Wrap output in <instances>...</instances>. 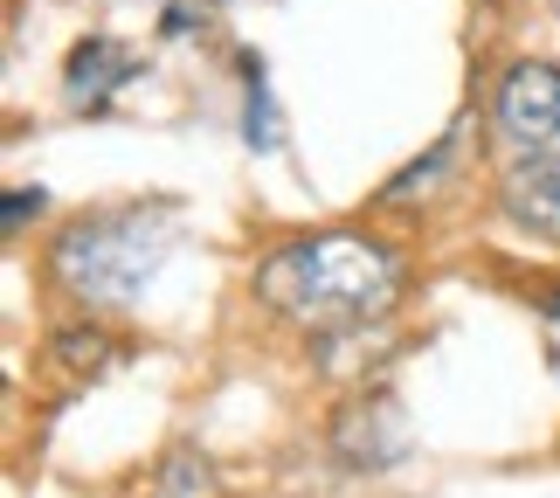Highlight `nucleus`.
I'll return each instance as SVG.
<instances>
[{
	"mask_svg": "<svg viewBox=\"0 0 560 498\" xmlns=\"http://www.w3.org/2000/svg\"><path fill=\"white\" fill-rule=\"evenodd\" d=\"M408 264L401 250L374 229H305L284 235L249 277V298L270 319L298 326L305 339H347L381 326L387 312L401 305Z\"/></svg>",
	"mask_w": 560,
	"mask_h": 498,
	"instance_id": "obj_1",
	"label": "nucleus"
},
{
	"mask_svg": "<svg viewBox=\"0 0 560 498\" xmlns=\"http://www.w3.org/2000/svg\"><path fill=\"white\" fill-rule=\"evenodd\" d=\"M180 229H187V208L166 201V194H139V201H118V208H83L49 235L42 285L62 305H77L83 319L132 312L145 285L166 270Z\"/></svg>",
	"mask_w": 560,
	"mask_h": 498,
	"instance_id": "obj_2",
	"label": "nucleus"
},
{
	"mask_svg": "<svg viewBox=\"0 0 560 498\" xmlns=\"http://www.w3.org/2000/svg\"><path fill=\"white\" fill-rule=\"evenodd\" d=\"M485 132H491V160L499 166L560 160V62L547 56L505 62L485 97Z\"/></svg>",
	"mask_w": 560,
	"mask_h": 498,
	"instance_id": "obj_3",
	"label": "nucleus"
},
{
	"mask_svg": "<svg viewBox=\"0 0 560 498\" xmlns=\"http://www.w3.org/2000/svg\"><path fill=\"white\" fill-rule=\"evenodd\" d=\"M132 77H139V56L118 35H83L62 62V97H70V112H104Z\"/></svg>",
	"mask_w": 560,
	"mask_h": 498,
	"instance_id": "obj_4",
	"label": "nucleus"
},
{
	"mask_svg": "<svg viewBox=\"0 0 560 498\" xmlns=\"http://www.w3.org/2000/svg\"><path fill=\"white\" fill-rule=\"evenodd\" d=\"M499 215L540 243H560V160L499 166Z\"/></svg>",
	"mask_w": 560,
	"mask_h": 498,
	"instance_id": "obj_5",
	"label": "nucleus"
},
{
	"mask_svg": "<svg viewBox=\"0 0 560 498\" xmlns=\"http://www.w3.org/2000/svg\"><path fill=\"white\" fill-rule=\"evenodd\" d=\"M332 443H339V458L353 471H395L408 458V422H401L395 402H360V408L339 416Z\"/></svg>",
	"mask_w": 560,
	"mask_h": 498,
	"instance_id": "obj_6",
	"label": "nucleus"
},
{
	"mask_svg": "<svg viewBox=\"0 0 560 498\" xmlns=\"http://www.w3.org/2000/svg\"><path fill=\"white\" fill-rule=\"evenodd\" d=\"M464 160V125L457 132H443L436 146H429V160H416V166H401L395 181L381 187V215H395V208H422V201H436V187L450 181V166Z\"/></svg>",
	"mask_w": 560,
	"mask_h": 498,
	"instance_id": "obj_7",
	"label": "nucleus"
},
{
	"mask_svg": "<svg viewBox=\"0 0 560 498\" xmlns=\"http://www.w3.org/2000/svg\"><path fill=\"white\" fill-rule=\"evenodd\" d=\"M243 146L249 153H277L284 146V118H277V97H270V70L264 56L243 49Z\"/></svg>",
	"mask_w": 560,
	"mask_h": 498,
	"instance_id": "obj_8",
	"label": "nucleus"
},
{
	"mask_svg": "<svg viewBox=\"0 0 560 498\" xmlns=\"http://www.w3.org/2000/svg\"><path fill=\"white\" fill-rule=\"evenodd\" d=\"M49 360L56 367H70V381H97V374H112V360H118V339L97 326V319H83V326H62L49 339Z\"/></svg>",
	"mask_w": 560,
	"mask_h": 498,
	"instance_id": "obj_9",
	"label": "nucleus"
},
{
	"mask_svg": "<svg viewBox=\"0 0 560 498\" xmlns=\"http://www.w3.org/2000/svg\"><path fill=\"white\" fill-rule=\"evenodd\" d=\"M160 498H214V464L201 450H174V458L160 464Z\"/></svg>",
	"mask_w": 560,
	"mask_h": 498,
	"instance_id": "obj_10",
	"label": "nucleus"
},
{
	"mask_svg": "<svg viewBox=\"0 0 560 498\" xmlns=\"http://www.w3.org/2000/svg\"><path fill=\"white\" fill-rule=\"evenodd\" d=\"M42 201H49L42 187H8V201H0V229L21 235V229H28V215H42Z\"/></svg>",
	"mask_w": 560,
	"mask_h": 498,
	"instance_id": "obj_11",
	"label": "nucleus"
},
{
	"mask_svg": "<svg viewBox=\"0 0 560 498\" xmlns=\"http://www.w3.org/2000/svg\"><path fill=\"white\" fill-rule=\"evenodd\" d=\"M160 35H166V42L194 35V0H166V14H160Z\"/></svg>",
	"mask_w": 560,
	"mask_h": 498,
	"instance_id": "obj_12",
	"label": "nucleus"
},
{
	"mask_svg": "<svg viewBox=\"0 0 560 498\" xmlns=\"http://www.w3.org/2000/svg\"><path fill=\"white\" fill-rule=\"evenodd\" d=\"M533 305H540L553 326H560V285H533Z\"/></svg>",
	"mask_w": 560,
	"mask_h": 498,
	"instance_id": "obj_13",
	"label": "nucleus"
},
{
	"mask_svg": "<svg viewBox=\"0 0 560 498\" xmlns=\"http://www.w3.org/2000/svg\"><path fill=\"white\" fill-rule=\"evenodd\" d=\"M547 8H553V14H560V0H547Z\"/></svg>",
	"mask_w": 560,
	"mask_h": 498,
	"instance_id": "obj_14",
	"label": "nucleus"
}]
</instances>
